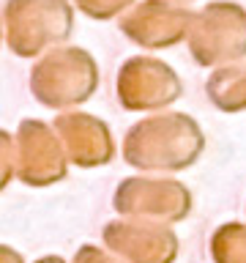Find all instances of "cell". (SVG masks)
<instances>
[{
  "instance_id": "cell-1",
  "label": "cell",
  "mask_w": 246,
  "mask_h": 263,
  "mask_svg": "<svg viewBox=\"0 0 246 263\" xmlns=\"http://www.w3.org/2000/svg\"><path fill=\"white\" fill-rule=\"evenodd\" d=\"M202 126L186 112H153L131 123L123 159L142 173H180L202 156Z\"/></svg>"
},
{
  "instance_id": "cell-2",
  "label": "cell",
  "mask_w": 246,
  "mask_h": 263,
  "mask_svg": "<svg viewBox=\"0 0 246 263\" xmlns=\"http://www.w3.org/2000/svg\"><path fill=\"white\" fill-rule=\"evenodd\" d=\"M189 52L202 69H216L246 58V8L233 0H213L194 11L186 36Z\"/></svg>"
},
{
  "instance_id": "cell-3",
  "label": "cell",
  "mask_w": 246,
  "mask_h": 263,
  "mask_svg": "<svg viewBox=\"0 0 246 263\" xmlns=\"http://www.w3.org/2000/svg\"><path fill=\"white\" fill-rule=\"evenodd\" d=\"M33 96L47 107H74L88 102L98 88V66L85 49L63 47L49 52L30 77Z\"/></svg>"
},
{
  "instance_id": "cell-4",
  "label": "cell",
  "mask_w": 246,
  "mask_h": 263,
  "mask_svg": "<svg viewBox=\"0 0 246 263\" xmlns=\"http://www.w3.org/2000/svg\"><path fill=\"white\" fill-rule=\"evenodd\" d=\"M71 28L74 11L69 0H8L6 6L8 47L22 58L63 41Z\"/></svg>"
},
{
  "instance_id": "cell-5",
  "label": "cell",
  "mask_w": 246,
  "mask_h": 263,
  "mask_svg": "<svg viewBox=\"0 0 246 263\" xmlns=\"http://www.w3.org/2000/svg\"><path fill=\"white\" fill-rule=\"evenodd\" d=\"M112 205L120 217L129 219L175 225L192 211V192L186 184L170 176H131L115 189Z\"/></svg>"
},
{
  "instance_id": "cell-6",
  "label": "cell",
  "mask_w": 246,
  "mask_h": 263,
  "mask_svg": "<svg viewBox=\"0 0 246 263\" xmlns=\"http://www.w3.org/2000/svg\"><path fill=\"white\" fill-rule=\"evenodd\" d=\"M115 93L129 112H161L183 96V82L170 63L153 55H134L120 66Z\"/></svg>"
},
{
  "instance_id": "cell-7",
  "label": "cell",
  "mask_w": 246,
  "mask_h": 263,
  "mask_svg": "<svg viewBox=\"0 0 246 263\" xmlns=\"http://www.w3.org/2000/svg\"><path fill=\"white\" fill-rule=\"evenodd\" d=\"M194 8L186 0H142L120 16V33L142 49H170L186 41Z\"/></svg>"
},
{
  "instance_id": "cell-8",
  "label": "cell",
  "mask_w": 246,
  "mask_h": 263,
  "mask_svg": "<svg viewBox=\"0 0 246 263\" xmlns=\"http://www.w3.org/2000/svg\"><path fill=\"white\" fill-rule=\"evenodd\" d=\"M104 244L123 263H175L180 250L172 225L129 217L104 228Z\"/></svg>"
},
{
  "instance_id": "cell-9",
  "label": "cell",
  "mask_w": 246,
  "mask_h": 263,
  "mask_svg": "<svg viewBox=\"0 0 246 263\" xmlns=\"http://www.w3.org/2000/svg\"><path fill=\"white\" fill-rule=\"evenodd\" d=\"M55 132L66 156L79 167H101L115 156V140L101 118L88 112H60Z\"/></svg>"
},
{
  "instance_id": "cell-10",
  "label": "cell",
  "mask_w": 246,
  "mask_h": 263,
  "mask_svg": "<svg viewBox=\"0 0 246 263\" xmlns=\"http://www.w3.org/2000/svg\"><path fill=\"white\" fill-rule=\"evenodd\" d=\"M66 173V151L47 123L22 121L19 126V176L25 184H52Z\"/></svg>"
},
{
  "instance_id": "cell-11",
  "label": "cell",
  "mask_w": 246,
  "mask_h": 263,
  "mask_svg": "<svg viewBox=\"0 0 246 263\" xmlns=\"http://www.w3.org/2000/svg\"><path fill=\"white\" fill-rule=\"evenodd\" d=\"M205 93H208V102L219 112H227V115L243 112L246 110V61L216 66L211 71L208 82H205Z\"/></svg>"
},
{
  "instance_id": "cell-12",
  "label": "cell",
  "mask_w": 246,
  "mask_h": 263,
  "mask_svg": "<svg viewBox=\"0 0 246 263\" xmlns=\"http://www.w3.org/2000/svg\"><path fill=\"white\" fill-rule=\"evenodd\" d=\"M211 258L213 263H246V225L227 222L219 225L211 236Z\"/></svg>"
},
{
  "instance_id": "cell-13",
  "label": "cell",
  "mask_w": 246,
  "mask_h": 263,
  "mask_svg": "<svg viewBox=\"0 0 246 263\" xmlns=\"http://www.w3.org/2000/svg\"><path fill=\"white\" fill-rule=\"evenodd\" d=\"M74 6L90 20H112V16L123 14L126 8L134 6V0H74Z\"/></svg>"
},
{
  "instance_id": "cell-14",
  "label": "cell",
  "mask_w": 246,
  "mask_h": 263,
  "mask_svg": "<svg viewBox=\"0 0 246 263\" xmlns=\"http://www.w3.org/2000/svg\"><path fill=\"white\" fill-rule=\"evenodd\" d=\"M11 137L6 132H0V189L8 184V176H11Z\"/></svg>"
},
{
  "instance_id": "cell-15",
  "label": "cell",
  "mask_w": 246,
  "mask_h": 263,
  "mask_svg": "<svg viewBox=\"0 0 246 263\" xmlns=\"http://www.w3.org/2000/svg\"><path fill=\"white\" fill-rule=\"evenodd\" d=\"M74 263H123V260H120V258H112V255H107L104 250H98V247H82Z\"/></svg>"
},
{
  "instance_id": "cell-16",
  "label": "cell",
  "mask_w": 246,
  "mask_h": 263,
  "mask_svg": "<svg viewBox=\"0 0 246 263\" xmlns=\"http://www.w3.org/2000/svg\"><path fill=\"white\" fill-rule=\"evenodd\" d=\"M38 263H63L60 258H47V260H38Z\"/></svg>"
},
{
  "instance_id": "cell-17",
  "label": "cell",
  "mask_w": 246,
  "mask_h": 263,
  "mask_svg": "<svg viewBox=\"0 0 246 263\" xmlns=\"http://www.w3.org/2000/svg\"><path fill=\"white\" fill-rule=\"evenodd\" d=\"M186 3H189V0H186Z\"/></svg>"
}]
</instances>
